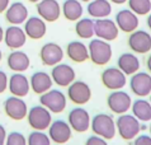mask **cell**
Wrapping results in <instances>:
<instances>
[{
	"label": "cell",
	"mask_w": 151,
	"mask_h": 145,
	"mask_svg": "<svg viewBox=\"0 0 151 145\" xmlns=\"http://www.w3.org/2000/svg\"><path fill=\"white\" fill-rule=\"evenodd\" d=\"M1 59H3V52H1V50H0V61H1Z\"/></svg>",
	"instance_id": "ee69618b"
},
{
	"label": "cell",
	"mask_w": 151,
	"mask_h": 145,
	"mask_svg": "<svg viewBox=\"0 0 151 145\" xmlns=\"http://www.w3.org/2000/svg\"><path fill=\"white\" fill-rule=\"evenodd\" d=\"M52 79L46 71H37L29 79V87L36 94H43L52 88Z\"/></svg>",
	"instance_id": "cb8c5ba5"
},
{
	"label": "cell",
	"mask_w": 151,
	"mask_h": 145,
	"mask_svg": "<svg viewBox=\"0 0 151 145\" xmlns=\"http://www.w3.org/2000/svg\"><path fill=\"white\" fill-rule=\"evenodd\" d=\"M146 23H147V27L151 29V14L147 17V20H146Z\"/></svg>",
	"instance_id": "b9f144b4"
},
{
	"label": "cell",
	"mask_w": 151,
	"mask_h": 145,
	"mask_svg": "<svg viewBox=\"0 0 151 145\" xmlns=\"http://www.w3.org/2000/svg\"><path fill=\"white\" fill-rule=\"evenodd\" d=\"M133 116H135L138 121L147 122L151 121V103L149 101L144 99V98H138L131 104Z\"/></svg>",
	"instance_id": "83f0119b"
},
{
	"label": "cell",
	"mask_w": 151,
	"mask_h": 145,
	"mask_svg": "<svg viewBox=\"0 0 151 145\" xmlns=\"http://www.w3.org/2000/svg\"><path fill=\"white\" fill-rule=\"evenodd\" d=\"M68 98L73 103L83 106L90 101L91 89L83 80H74L68 87Z\"/></svg>",
	"instance_id": "52a82bcc"
},
{
	"label": "cell",
	"mask_w": 151,
	"mask_h": 145,
	"mask_svg": "<svg viewBox=\"0 0 151 145\" xmlns=\"http://www.w3.org/2000/svg\"><path fill=\"white\" fill-rule=\"evenodd\" d=\"M128 7L136 15H145L151 10V0H128Z\"/></svg>",
	"instance_id": "4dcf8cb0"
},
{
	"label": "cell",
	"mask_w": 151,
	"mask_h": 145,
	"mask_svg": "<svg viewBox=\"0 0 151 145\" xmlns=\"http://www.w3.org/2000/svg\"><path fill=\"white\" fill-rule=\"evenodd\" d=\"M91 118L89 116V112L83 107H75L70 111L68 116V123L70 125L71 130L76 133H85L90 127Z\"/></svg>",
	"instance_id": "9c48e42d"
},
{
	"label": "cell",
	"mask_w": 151,
	"mask_h": 145,
	"mask_svg": "<svg viewBox=\"0 0 151 145\" xmlns=\"http://www.w3.org/2000/svg\"><path fill=\"white\" fill-rule=\"evenodd\" d=\"M8 89L12 93V96L15 97H26L28 96L31 87H29V79L27 78L23 72H14L13 75H10V78L8 79Z\"/></svg>",
	"instance_id": "ac0fdd59"
},
{
	"label": "cell",
	"mask_w": 151,
	"mask_h": 145,
	"mask_svg": "<svg viewBox=\"0 0 151 145\" xmlns=\"http://www.w3.org/2000/svg\"><path fill=\"white\" fill-rule=\"evenodd\" d=\"M40 57L43 65L46 66H55L60 64L64 59V50L60 45L55 42H47L41 47Z\"/></svg>",
	"instance_id": "7c38bea8"
},
{
	"label": "cell",
	"mask_w": 151,
	"mask_h": 145,
	"mask_svg": "<svg viewBox=\"0 0 151 145\" xmlns=\"http://www.w3.org/2000/svg\"><path fill=\"white\" fill-rule=\"evenodd\" d=\"M6 130L1 123H0V145H5V139H6Z\"/></svg>",
	"instance_id": "8d00e7d4"
},
{
	"label": "cell",
	"mask_w": 151,
	"mask_h": 145,
	"mask_svg": "<svg viewBox=\"0 0 151 145\" xmlns=\"http://www.w3.org/2000/svg\"><path fill=\"white\" fill-rule=\"evenodd\" d=\"M150 136H151V125H150Z\"/></svg>",
	"instance_id": "bcb514c9"
},
{
	"label": "cell",
	"mask_w": 151,
	"mask_h": 145,
	"mask_svg": "<svg viewBox=\"0 0 151 145\" xmlns=\"http://www.w3.org/2000/svg\"><path fill=\"white\" fill-rule=\"evenodd\" d=\"M28 1H31V3H38L40 0H28Z\"/></svg>",
	"instance_id": "7bdbcfd3"
},
{
	"label": "cell",
	"mask_w": 151,
	"mask_h": 145,
	"mask_svg": "<svg viewBox=\"0 0 151 145\" xmlns=\"http://www.w3.org/2000/svg\"><path fill=\"white\" fill-rule=\"evenodd\" d=\"M36 9L45 22H56L61 15V7L57 0H40Z\"/></svg>",
	"instance_id": "e0dca14e"
},
{
	"label": "cell",
	"mask_w": 151,
	"mask_h": 145,
	"mask_svg": "<svg viewBox=\"0 0 151 145\" xmlns=\"http://www.w3.org/2000/svg\"><path fill=\"white\" fill-rule=\"evenodd\" d=\"M6 64L10 70L14 72H24L28 70L29 65H31V60H29L28 55L20 50H13L8 55Z\"/></svg>",
	"instance_id": "603a6c76"
},
{
	"label": "cell",
	"mask_w": 151,
	"mask_h": 145,
	"mask_svg": "<svg viewBox=\"0 0 151 145\" xmlns=\"http://www.w3.org/2000/svg\"><path fill=\"white\" fill-rule=\"evenodd\" d=\"M75 70L68 64H57V65L52 66L51 71V79L58 87H69L75 80Z\"/></svg>",
	"instance_id": "2e32d148"
},
{
	"label": "cell",
	"mask_w": 151,
	"mask_h": 145,
	"mask_svg": "<svg viewBox=\"0 0 151 145\" xmlns=\"http://www.w3.org/2000/svg\"><path fill=\"white\" fill-rule=\"evenodd\" d=\"M66 55L74 62H84L89 59L88 47L81 41H71L66 47Z\"/></svg>",
	"instance_id": "484cf974"
},
{
	"label": "cell",
	"mask_w": 151,
	"mask_h": 145,
	"mask_svg": "<svg viewBox=\"0 0 151 145\" xmlns=\"http://www.w3.org/2000/svg\"><path fill=\"white\" fill-rule=\"evenodd\" d=\"M40 103L51 113H61L68 106V98L58 89H50L40 96Z\"/></svg>",
	"instance_id": "277c9868"
},
{
	"label": "cell",
	"mask_w": 151,
	"mask_h": 145,
	"mask_svg": "<svg viewBox=\"0 0 151 145\" xmlns=\"http://www.w3.org/2000/svg\"><path fill=\"white\" fill-rule=\"evenodd\" d=\"M107 104L113 113L123 115L131 108L132 99L128 93H126L122 89L112 91V93L107 98Z\"/></svg>",
	"instance_id": "ba28073f"
},
{
	"label": "cell",
	"mask_w": 151,
	"mask_h": 145,
	"mask_svg": "<svg viewBox=\"0 0 151 145\" xmlns=\"http://www.w3.org/2000/svg\"><path fill=\"white\" fill-rule=\"evenodd\" d=\"M150 103H151V93H150Z\"/></svg>",
	"instance_id": "7dc6e473"
},
{
	"label": "cell",
	"mask_w": 151,
	"mask_h": 145,
	"mask_svg": "<svg viewBox=\"0 0 151 145\" xmlns=\"http://www.w3.org/2000/svg\"><path fill=\"white\" fill-rule=\"evenodd\" d=\"M8 75L4 70H0V94L8 89Z\"/></svg>",
	"instance_id": "d590c367"
},
{
	"label": "cell",
	"mask_w": 151,
	"mask_h": 145,
	"mask_svg": "<svg viewBox=\"0 0 151 145\" xmlns=\"http://www.w3.org/2000/svg\"><path fill=\"white\" fill-rule=\"evenodd\" d=\"M116 24L121 31L126 33H131L136 31L138 27V18L135 13L129 9H122L116 15Z\"/></svg>",
	"instance_id": "ffe728a7"
},
{
	"label": "cell",
	"mask_w": 151,
	"mask_h": 145,
	"mask_svg": "<svg viewBox=\"0 0 151 145\" xmlns=\"http://www.w3.org/2000/svg\"><path fill=\"white\" fill-rule=\"evenodd\" d=\"M102 83L107 89L119 91L127 83V78L118 67H108L102 72Z\"/></svg>",
	"instance_id": "9a60e30c"
},
{
	"label": "cell",
	"mask_w": 151,
	"mask_h": 145,
	"mask_svg": "<svg viewBox=\"0 0 151 145\" xmlns=\"http://www.w3.org/2000/svg\"><path fill=\"white\" fill-rule=\"evenodd\" d=\"M90 127L94 135L100 136L106 140L113 139L117 134L116 122L113 120V117L107 113H99L94 116V118L90 121Z\"/></svg>",
	"instance_id": "6da1fadb"
},
{
	"label": "cell",
	"mask_w": 151,
	"mask_h": 145,
	"mask_svg": "<svg viewBox=\"0 0 151 145\" xmlns=\"http://www.w3.org/2000/svg\"><path fill=\"white\" fill-rule=\"evenodd\" d=\"M4 42L12 50H19L26 45L27 36L19 25H10L4 31Z\"/></svg>",
	"instance_id": "d6986e66"
},
{
	"label": "cell",
	"mask_w": 151,
	"mask_h": 145,
	"mask_svg": "<svg viewBox=\"0 0 151 145\" xmlns=\"http://www.w3.org/2000/svg\"><path fill=\"white\" fill-rule=\"evenodd\" d=\"M9 7V0H0V13L5 12Z\"/></svg>",
	"instance_id": "74e56055"
},
{
	"label": "cell",
	"mask_w": 151,
	"mask_h": 145,
	"mask_svg": "<svg viewBox=\"0 0 151 145\" xmlns=\"http://www.w3.org/2000/svg\"><path fill=\"white\" fill-rule=\"evenodd\" d=\"M24 33L32 40H41L47 32L46 22L40 17H31L24 22Z\"/></svg>",
	"instance_id": "44dd1931"
},
{
	"label": "cell",
	"mask_w": 151,
	"mask_h": 145,
	"mask_svg": "<svg viewBox=\"0 0 151 145\" xmlns=\"http://www.w3.org/2000/svg\"><path fill=\"white\" fill-rule=\"evenodd\" d=\"M27 120L29 126L33 130L37 131H45L48 129V126L52 122L51 112L45 108L43 106H33L27 112Z\"/></svg>",
	"instance_id": "5b68a950"
},
{
	"label": "cell",
	"mask_w": 151,
	"mask_h": 145,
	"mask_svg": "<svg viewBox=\"0 0 151 145\" xmlns=\"http://www.w3.org/2000/svg\"><path fill=\"white\" fill-rule=\"evenodd\" d=\"M117 65L124 75H133L140 70V60L136 55L131 52H124L121 55L117 60Z\"/></svg>",
	"instance_id": "d4e9b609"
},
{
	"label": "cell",
	"mask_w": 151,
	"mask_h": 145,
	"mask_svg": "<svg viewBox=\"0 0 151 145\" xmlns=\"http://www.w3.org/2000/svg\"><path fill=\"white\" fill-rule=\"evenodd\" d=\"M5 145H27V138L22 133L18 131H12L6 135Z\"/></svg>",
	"instance_id": "d6a6232c"
},
{
	"label": "cell",
	"mask_w": 151,
	"mask_h": 145,
	"mask_svg": "<svg viewBox=\"0 0 151 145\" xmlns=\"http://www.w3.org/2000/svg\"><path fill=\"white\" fill-rule=\"evenodd\" d=\"M88 52H89V59L95 65H106L112 59V46L109 42L96 38L90 41L88 46Z\"/></svg>",
	"instance_id": "3957f363"
},
{
	"label": "cell",
	"mask_w": 151,
	"mask_h": 145,
	"mask_svg": "<svg viewBox=\"0 0 151 145\" xmlns=\"http://www.w3.org/2000/svg\"><path fill=\"white\" fill-rule=\"evenodd\" d=\"M48 138L51 141H53L57 145H62L68 143L71 139L73 135V130H71L70 125L64 120H56L51 122L48 126Z\"/></svg>",
	"instance_id": "30bf717a"
},
{
	"label": "cell",
	"mask_w": 151,
	"mask_h": 145,
	"mask_svg": "<svg viewBox=\"0 0 151 145\" xmlns=\"http://www.w3.org/2000/svg\"><path fill=\"white\" fill-rule=\"evenodd\" d=\"M28 18V9L23 3L15 1L10 4L5 10V19L12 25H19L24 23Z\"/></svg>",
	"instance_id": "7402d4cb"
},
{
	"label": "cell",
	"mask_w": 151,
	"mask_h": 145,
	"mask_svg": "<svg viewBox=\"0 0 151 145\" xmlns=\"http://www.w3.org/2000/svg\"><path fill=\"white\" fill-rule=\"evenodd\" d=\"M129 88L135 96L145 98L151 93V74L145 71L135 72L129 79Z\"/></svg>",
	"instance_id": "8fae6325"
},
{
	"label": "cell",
	"mask_w": 151,
	"mask_h": 145,
	"mask_svg": "<svg viewBox=\"0 0 151 145\" xmlns=\"http://www.w3.org/2000/svg\"><path fill=\"white\" fill-rule=\"evenodd\" d=\"M4 112L6 113V116L12 118L14 121H20L23 118L27 117L28 112V106L26 101L20 97L10 96L4 101Z\"/></svg>",
	"instance_id": "8992f818"
},
{
	"label": "cell",
	"mask_w": 151,
	"mask_h": 145,
	"mask_svg": "<svg viewBox=\"0 0 151 145\" xmlns=\"http://www.w3.org/2000/svg\"><path fill=\"white\" fill-rule=\"evenodd\" d=\"M88 13L93 18H107L112 13V5L108 0H91L88 5Z\"/></svg>",
	"instance_id": "4316f807"
},
{
	"label": "cell",
	"mask_w": 151,
	"mask_h": 145,
	"mask_svg": "<svg viewBox=\"0 0 151 145\" xmlns=\"http://www.w3.org/2000/svg\"><path fill=\"white\" fill-rule=\"evenodd\" d=\"M111 1L114 3V4H118V5H119V4H124L127 0H111Z\"/></svg>",
	"instance_id": "60d3db41"
},
{
	"label": "cell",
	"mask_w": 151,
	"mask_h": 145,
	"mask_svg": "<svg viewBox=\"0 0 151 145\" xmlns=\"http://www.w3.org/2000/svg\"><path fill=\"white\" fill-rule=\"evenodd\" d=\"M128 46L136 54H147L151 50V35L142 29L133 31L128 37Z\"/></svg>",
	"instance_id": "5bb4252c"
},
{
	"label": "cell",
	"mask_w": 151,
	"mask_h": 145,
	"mask_svg": "<svg viewBox=\"0 0 151 145\" xmlns=\"http://www.w3.org/2000/svg\"><path fill=\"white\" fill-rule=\"evenodd\" d=\"M80 1H84V3H89V1H91V0H80Z\"/></svg>",
	"instance_id": "f6af8a7d"
},
{
	"label": "cell",
	"mask_w": 151,
	"mask_h": 145,
	"mask_svg": "<svg viewBox=\"0 0 151 145\" xmlns=\"http://www.w3.org/2000/svg\"><path fill=\"white\" fill-rule=\"evenodd\" d=\"M146 66H147V70L150 71V74H151V55L147 57V61H146Z\"/></svg>",
	"instance_id": "f35d334b"
},
{
	"label": "cell",
	"mask_w": 151,
	"mask_h": 145,
	"mask_svg": "<svg viewBox=\"0 0 151 145\" xmlns=\"http://www.w3.org/2000/svg\"><path fill=\"white\" fill-rule=\"evenodd\" d=\"M118 27L112 19L100 18L94 22V35L100 40H104L107 42L113 41L118 37Z\"/></svg>",
	"instance_id": "4fadbf2b"
},
{
	"label": "cell",
	"mask_w": 151,
	"mask_h": 145,
	"mask_svg": "<svg viewBox=\"0 0 151 145\" xmlns=\"http://www.w3.org/2000/svg\"><path fill=\"white\" fill-rule=\"evenodd\" d=\"M85 145H108L107 140L100 138V136H96V135H93V136H89L85 141Z\"/></svg>",
	"instance_id": "836d02e7"
},
{
	"label": "cell",
	"mask_w": 151,
	"mask_h": 145,
	"mask_svg": "<svg viewBox=\"0 0 151 145\" xmlns=\"http://www.w3.org/2000/svg\"><path fill=\"white\" fill-rule=\"evenodd\" d=\"M75 32L83 40H89L94 36V20L89 18H80L75 24Z\"/></svg>",
	"instance_id": "f546056e"
},
{
	"label": "cell",
	"mask_w": 151,
	"mask_h": 145,
	"mask_svg": "<svg viewBox=\"0 0 151 145\" xmlns=\"http://www.w3.org/2000/svg\"><path fill=\"white\" fill-rule=\"evenodd\" d=\"M27 145H51V140L45 131L33 130L27 138Z\"/></svg>",
	"instance_id": "1f68e13d"
},
{
	"label": "cell",
	"mask_w": 151,
	"mask_h": 145,
	"mask_svg": "<svg viewBox=\"0 0 151 145\" xmlns=\"http://www.w3.org/2000/svg\"><path fill=\"white\" fill-rule=\"evenodd\" d=\"M3 40H4V29L0 25V42H3Z\"/></svg>",
	"instance_id": "ab89813d"
},
{
	"label": "cell",
	"mask_w": 151,
	"mask_h": 145,
	"mask_svg": "<svg viewBox=\"0 0 151 145\" xmlns=\"http://www.w3.org/2000/svg\"><path fill=\"white\" fill-rule=\"evenodd\" d=\"M116 130L119 134V136L123 140H133L136 136L140 134L141 125L140 121L133 116V115H119L116 121Z\"/></svg>",
	"instance_id": "7a4b0ae2"
},
{
	"label": "cell",
	"mask_w": 151,
	"mask_h": 145,
	"mask_svg": "<svg viewBox=\"0 0 151 145\" xmlns=\"http://www.w3.org/2000/svg\"><path fill=\"white\" fill-rule=\"evenodd\" d=\"M61 10L64 13V17L66 19L74 22V20L81 18L84 9L80 0H65L64 4H62Z\"/></svg>",
	"instance_id": "f1b7e54d"
},
{
	"label": "cell",
	"mask_w": 151,
	"mask_h": 145,
	"mask_svg": "<svg viewBox=\"0 0 151 145\" xmlns=\"http://www.w3.org/2000/svg\"><path fill=\"white\" fill-rule=\"evenodd\" d=\"M133 145H151V136L150 135H137L135 139V144Z\"/></svg>",
	"instance_id": "e575fe53"
}]
</instances>
